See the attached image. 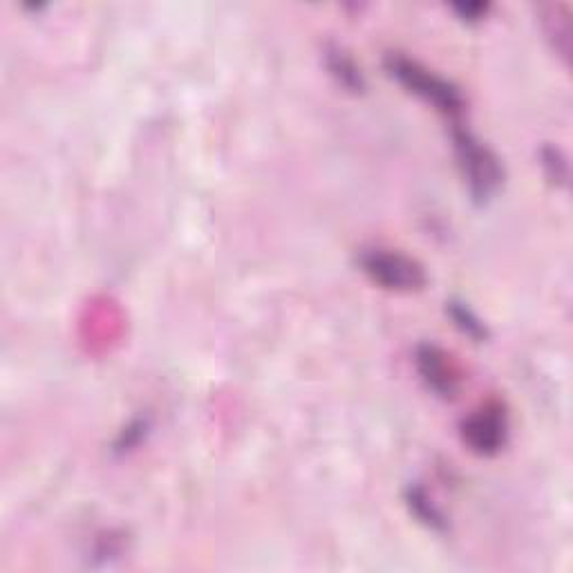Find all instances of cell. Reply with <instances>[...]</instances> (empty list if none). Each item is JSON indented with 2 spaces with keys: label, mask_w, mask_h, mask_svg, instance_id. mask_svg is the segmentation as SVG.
I'll list each match as a JSON object with an SVG mask.
<instances>
[{
  "label": "cell",
  "mask_w": 573,
  "mask_h": 573,
  "mask_svg": "<svg viewBox=\"0 0 573 573\" xmlns=\"http://www.w3.org/2000/svg\"><path fill=\"white\" fill-rule=\"evenodd\" d=\"M453 148L457 157V166L462 171L464 182L468 186L475 204L491 202L495 193L504 184V166L491 148L479 142L462 126H453Z\"/></svg>",
  "instance_id": "obj_1"
},
{
  "label": "cell",
  "mask_w": 573,
  "mask_h": 573,
  "mask_svg": "<svg viewBox=\"0 0 573 573\" xmlns=\"http://www.w3.org/2000/svg\"><path fill=\"white\" fill-rule=\"evenodd\" d=\"M385 70L390 72L392 79H397L403 88L412 95L424 99L430 106H435L446 117L457 119L464 112V97L455 83L439 77L426 65L410 59V56L401 52H390L385 56Z\"/></svg>",
  "instance_id": "obj_2"
},
{
  "label": "cell",
  "mask_w": 573,
  "mask_h": 573,
  "mask_svg": "<svg viewBox=\"0 0 573 573\" xmlns=\"http://www.w3.org/2000/svg\"><path fill=\"white\" fill-rule=\"evenodd\" d=\"M356 262H359L363 274L383 289L406 294V291L424 289L428 283L424 265L401 251L383 247L361 249Z\"/></svg>",
  "instance_id": "obj_3"
},
{
  "label": "cell",
  "mask_w": 573,
  "mask_h": 573,
  "mask_svg": "<svg viewBox=\"0 0 573 573\" xmlns=\"http://www.w3.org/2000/svg\"><path fill=\"white\" fill-rule=\"evenodd\" d=\"M462 439L473 453L493 457L509 441V415L502 403L491 401L468 415L462 424Z\"/></svg>",
  "instance_id": "obj_4"
},
{
  "label": "cell",
  "mask_w": 573,
  "mask_h": 573,
  "mask_svg": "<svg viewBox=\"0 0 573 573\" xmlns=\"http://www.w3.org/2000/svg\"><path fill=\"white\" fill-rule=\"evenodd\" d=\"M419 377L441 399H453L459 388V372L453 359L435 343H421L415 352Z\"/></svg>",
  "instance_id": "obj_5"
},
{
  "label": "cell",
  "mask_w": 573,
  "mask_h": 573,
  "mask_svg": "<svg viewBox=\"0 0 573 573\" xmlns=\"http://www.w3.org/2000/svg\"><path fill=\"white\" fill-rule=\"evenodd\" d=\"M325 68L330 70L336 83L350 92H363L365 90V77L359 65L347 54L341 45L330 43L325 48Z\"/></svg>",
  "instance_id": "obj_6"
},
{
  "label": "cell",
  "mask_w": 573,
  "mask_h": 573,
  "mask_svg": "<svg viewBox=\"0 0 573 573\" xmlns=\"http://www.w3.org/2000/svg\"><path fill=\"white\" fill-rule=\"evenodd\" d=\"M406 504L410 513L415 515V518L426 524L430 531H437V533H446L448 531V520L446 515L441 513L439 506L432 502V497L424 491L421 486H408L406 491Z\"/></svg>",
  "instance_id": "obj_7"
},
{
  "label": "cell",
  "mask_w": 573,
  "mask_h": 573,
  "mask_svg": "<svg viewBox=\"0 0 573 573\" xmlns=\"http://www.w3.org/2000/svg\"><path fill=\"white\" fill-rule=\"evenodd\" d=\"M446 312L466 336H471L473 341H486L488 330H486L484 321L473 312L471 307H468V303H464V300H450V303H446Z\"/></svg>",
  "instance_id": "obj_8"
},
{
  "label": "cell",
  "mask_w": 573,
  "mask_h": 573,
  "mask_svg": "<svg viewBox=\"0 0 573 573\" xmlns=\"http://www.w3.org/2000/svg\"><path fill=\"white\" fill-rule=\"evenodd\" d=\"M549 9V16H544V25L547 27V34L551 36L553 41H556V50L569 59V52H571V23H569V12H565V16H560L562 12V5L556 7H547Z\"/></svg>",
  "instance_id": "obj_9"
},
{
  "label": "cell",
  "mask_w": 573,
  "mask_h": 573,
  "mask_svg": "<svg viewBox=\"0 0 573 573\" xmlns=\"http://www.w3.org/2000/svg\"><path fill=\"white\" fill-rule=\"evenodd\" d=\"M540 164L553 184H558V186L567 184L569 164H567V159H565V155H562L560 148L544 146L540 150Z\"/></svg>",
  "instance_id": "obj_10"
},
{
  "label": "cell",
  "mask_w": 573,
  "mask_h": 573,
  "mask_svg": "<svg viewBox=\"0 0 573 573\" xmlns=\"http://www.w3.org/2000/svg\"><path fill=\"white\" fill-rule=\"evenodd\" d=\"M455 12L464 18V21L473 23L479 21L488 12V3H457L453 5Z\"/></svg>",
  "instance_id": "obj_11"
}]
</instances>
